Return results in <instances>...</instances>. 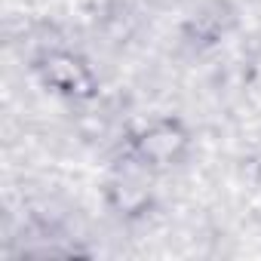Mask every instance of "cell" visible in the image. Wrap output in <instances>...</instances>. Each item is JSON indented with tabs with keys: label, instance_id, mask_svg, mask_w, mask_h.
<instances>
[{
	"label": "cell",
	"instance_id": "6da1fadb",
	"mask_svg": "<svg viewBox=\"0 0 261 261\" xmlns=\"http://www.w3.org/2000/svg\"><path fill=\"white\" fill-rule=\"evenodd\" d=\"M40 74H43V80H46L49 86H56V89H59V92H65V95L89 98V95L95 92V80H92L89 68H86L80 59H74V56L59 53V56L43 59Z\"/></svg>",
	"mask_w": 261,
	"mask_h": 261
}]
</instances>
